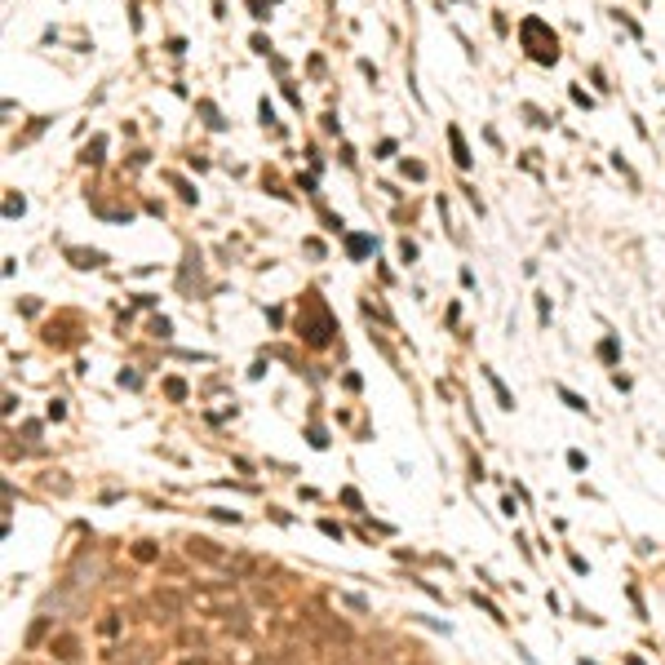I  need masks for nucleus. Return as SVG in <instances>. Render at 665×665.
Instances as JSON below:
<instances>
[{
    "mask_svg": "<svg viewBox=\"0 0 665 665\" xmlns=\"http://www.w3.org/2000/svg\"><path fill=\"white\" fill-rule=\"evenodd\" d=\"M519 36H524V45H528V54L537 58V62H555V58H559L555 31L545 27L541 18H524V27H519Z\"/></svg>",
    "mask_w": 665,
    "mask_h": 665,
    "instance_id": "nucleus-1",
    "label": "nucleus"
},
{
    "mask_svg": "<svg viewBox=\"0 0 665 665\" xmlns=\"http://www.w3.org/2000/svg\"><path fill=\"white\" fill-rule=\"evenodd\" d=\"M187 555L200 559V563H209V568H231V563H236L218 541H209V537H191V541H187Z\"/></svg>",
    "mask_w": 665,
    "mask_h": 665,
    "instance_id": "nucleus-2",
    "label": "nucleus"
},
{
    "mask_svg": "<svg viewBox=\"0 0 665 665\" xmlns=\"http://www.w3.org/2000/svg\"><path fill=\"white\" fill-rule=\"evenodd\" d=\"M306 617H311L315 625H320V630H324V635H328L332 643H351V625H346V621H337V617H328L324 608H306Z\"/></svg>",
    "mask_w": 665,
    "mask_h": 665,
    "instance_id": "nucleus-3",
    "label": "nucleus"
},
{
    "mask_svg": "<svg viewBox=\"0 0 665 665\" xmlns=\"http://www.w3.org/2000/svg\"><path fill=\"white\" fill-rule=\"evenodd\" d=\"M107 661H111V665H151L156 652H151V647H111Z\"/></svg>",
    "mask_w": 665,
    "mask_h": 665,
    "instance_id": "nucleus-4",
    "label": "nucleus"
},
{
    "mask_svg": "<svg viewBox=\"0 0 665 665\" xmlns=\"http://www.w3.org/2000/svg\"><path fill=\"white\" fill-rule=\"evenodd\" d=\"M49 652H54L58 661H76V657H80V639H76V635H54Z\"/></svg>",
    "mask_w": 665,
    "mask_h": 665,
    "instance_id": "nucleus-5",
    "label": "nucleus"
},
{
    "mask_svg": "<svg viewBox=\"0 0 665 665\" xmlns=\"http://www.w3.org/2000/svg\"><path fill=\"white\" fill-rule=\"evenodd\" d=\"M448 142H453L457 164H461V169H470V151H466V142H461V133H457V129H448Z\"/></svg>",
    "mask_w": 665,
    "mask_h": 665,
    "instance_id": "nucleus-6",
    "label": "nucleus"
},
{
    "mask_svg": "<svg viewBox=\"0 0 665 665\" xmlns=\"http://www.w3.org/2000/svg\"><path fill=\"white\" fill-rule=\"evenodd\" d=\"M484 377H488V381H492V391H497V404H502V408H514V399H510V391H506V386H502V377H497V373H492V369H484Z\"/></svg>",
    "mask_w": 665,
    "mask_h": 665,
    "instance_id": "nucleus-7",
    "label": "nucleus"
},
{
    "mask_svg": "<svg viewBox=\"0 0 665 665\" xmlns=\"http://www.w3.org/2000/svg\"><path fill=\"white\" fill-rule=\"evenodd\" d=\"M133 559H138V563H156V559H160L156 541H138V545H133Z\"/></svg>",
    "mask_w": 665,
    "mask_h": 665,
    "instance_id": "nucleus-8",
    "label": "nucleus"
},
{
    "mask_svg": "<svg viewBox=\"0 0 665 665\" xmlns=\"http://www.w3.org/2000/svg\"><path fill=\"white\" fill-rule=\"evenodd\" d=\"M164 391H169V399H187V381H182V377H169V381H164Z\"/></svg>",
    "mask_w": 665,
    "mask_h": 665,
    "instance_id": "nucleus-9",
    "label": "nucleus"
},
{
    "mask_svg": "<svg viewBox=\"0 0 665 665\" xmlns=\"http://www.w3.org/2000/svg\"><path fill=\"white\" fill-rule=\"evenodd\" d=\"M71 258H76V266H98V262H103L98 253H80V248H71Z\"/></svg>",
    "mask_w": 665,
    "mask_h": 665,
    "instance_id": "nucleus-10",
    "label": "nucleus"
},
{
    "mask_svg": "<svg viewBox=\"0 0 665 665\" xmlns=\"http://www.w3.org/2000/svg\"><path fill=\"white\" fill-rule=\"evenodd\" d=\"M559 395L568 399V408H577V412H586V399H581V395H572V391H563V386H559Z\"/></svg>",
    "mask_w": 665,
    "mask_h": 665,
    "instance_id": "nucleus-11",
    "label": "nucleus"
},
{
    "mask_svg": "<svg viewBox=\"0 0 665 665\" xmlns=\"http://www.w3.org/2000/svg\"><path fill=\"white\" fill-rule=\"evenodd\" d=\"M598 355H603V359H608V364H612V359H617V342H612V337H608V342H603V346H598Z\"/></svg>",
    "mask_w": 665,
    "mask_h": 665,
    "instance_id": "nucleus-12",
    "label": "nucleus"
},
{
    "mask_svg": "<svg viewBox=\"0 0 665 665\" xmlns=\"http://www.w3.org/2000/svg\"><path fill=\"white\" fill-rule=\"evenodd\" d=\"M62 412H66L62 399H54V404H49V422H62Z\"/></svg>",
    "mask_w": 665,
    "mask_h": 665,
    "instance_id": "nucleus-13",
    "label": "nucleus"
},
{
    "mask_svg": "<svg viewBox=\"0 0 665 665\" xmlns=\"http://www.w3.org/2000/svg\"><path fill=\"white\" fill-rule=\"evenodd\" d=\"M182 665H209V661H182Z\"/></svg>",
    "mask_w": 665,
    "mask_h": 665,
    "instance_id": "nucleus-14",
    "label": "nucleus"
},
{
    "mask_svg": "<svg viewBox=\"0 0 665 665\" xmlns=\"http://www.w3.org/2000/svg\"><path fill=\"white\" fill-rule=\"evenodd\" d=\"M332 665H351V661H332Z\"/></svg>",
    "mask_w": 665,
    "mask_h": 665,
    "instance_id": "nucleus-15",
    "label": "nucleus"
}]
</instances>
